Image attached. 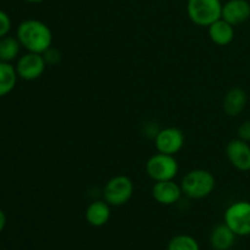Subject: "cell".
I'll list each match as a JSON object with an SVG mask.
<instances>
[{
	"label": "cell",
	"mask_w": 250,
	"mask_h": 250,
	"mask_svg": "<svg viewBox=\"0 0 250 250\" xmlns=\"http://www.w3.org/2000/svg\"><path fill=\"white\" fill-rule=\"evenodd\" d=\"M110 216H111V208L104 199L90 203L85 209V220L93 227H102L106 225Z\"/></svg>",
	"instance_id": "cell-14"
},
{
	"label": "cell",
	"mask_w": 250,
	"mask_h": 250,
	"mask_svg": "<svg viewBox=\"0 0 250 250\" xmlns=\"http://www.w3.org/2000/svg\"><path fill=\"white\" fill-rule=\"evenodd\" d=\"M16 37L22 48L29 53L44 54L53 44L50 27L36 19L22 21L16 29Z\"/></svg>",
	"instance_id": "cell-1"
},
{
	"label": "cell",
	"mask_w": 250,
	"mask_h": 250,
	"mask_svg": "<svg viewBox=\"0 0 250 250\" xmlns=\"http://www.w3.org/2000/svg\"><path fill=\"white\" fill-rule=\"evenodd\" d=\"M43 56H44V60H45L46 65L48 66L56 65V63L60 62V60H61L60 51H59L58 49L53 48V46H50V48H49L48 50L43 54Z\"/></svg>",
	"instance_id": "cell-19"
},
{
	"label": "cell",
	"mask_w": 250,
	"mask_h": 250,
	"mask_svg": "<svg viewBox=\"0 0 250 250\" xmlns=\"http://www.w3.org/2000/svg\"><path fill=\"white\" fill-rule=\"evenodd\" d=\"M222 5L221 0H188V17L197 26L209 27L221 19Z\"/></svg>",
	"instance_id": "cell-3"
},
{
	"label": "cell",
	"mask_w": 250,
	"mask_h": 250,
	"mask_svg": "<svg viewBox=\"0 0 250 250\" xmlns=\"http://www.w3.org/2000/svg\"><path fill=\"white\" fill-rule=\"evenodd\" d=\"M236 233L224 222L211 231L210 244L215 250H231L236 243Z\"/></svg>",
	"instance_id": "cell-15"
},
{
	"label": "cell",
	"mask_w": 250,
	"mask_h": 250,
	"mask_svg": "<svg viewBox=\"0 0 250 250\" xmlns=\"http://www.w3.org/2000/svg\"><path fill=\"white\" fill-rule=\"evenodd\" d=\"M215 186H216V181H215L214 175L204 168L188 171L181 181L183 194L195 200L209 197L214 192Z\"/></svg>",
	"instance_id": "cell-2"
},
{
	"label": "cell",
	"mask_w": 250,
	"mask_h": 250,
	"mask_svg": "<svg viewBox=\"0 0 250 250\" xmlns=\"http://www.w3.org/2000/svg\"><path fill=\"white\" fill-rule=\"evenodd\" d=\"M154 143L158 153L175 156L185 146V133L177 127H165L156 132Z\"/></svg>",
	"instance_id": "cell-7"
},
{
	"label": "cell",
	"mask_w": 250,
	"mask_h": 250,
	"mask_svg": "<svg viewBox=\"0 0 250 250\" xmlns=\"http://www.w3.org/2000/svg\"><path fill=\"white\" fill-rule=\"evenodd\" d=\"M248 103L247 92L241 87L231 88L224 98V111L231 117H236L243 112Z\"/></svg>",
	"instance_id": "cell-12"
},
{
	"label": "cell",
	"mask_w": 250,
	"mask_h": 250,
	"mask_svg": "<svg viewBox=\"0 0 250 250\" xmlns=\"http://www.w3.org/2000/svg\"><path fill=\"white\" fill-rule=\"evenodd\" d=\"M20 50H21V44L17 37L5 36L0 38V61L11 62L16 60Z\"/></svg>",
	"instance_id": "cell-17"
},
{
	"label": "cell",
	"mask_w": 250,
	"mask_h": 250,
	"mask_svg": "<svg viewBox=\"0 0 250 250\" xmlns=\"http://www.w3.org/2000/svg\"><path fill=\"white\" fill-rule=\"evenodd\" d=\"M226 156L236 170L250 171V146L248 142L236 138L226 146Z\"/></svg>",
	"instance_id": "cell-9"
},
{
	"label": "cell",
	"mask_w": 250,
	"mask_h": 250,
	"mask_svg": "<svg viewBox=\"0 0 250 250\" xmlns=\"http://www.w3.org/2000/svg\"><path fill=\"white\" fill-rule=\"evenodd\" d=\"M237 134H238V138L242 139L244 142H250V120L248 121H244L241 126L237 129Z\"/></svg>",
	"instance_id": "cell-21"
},
{
	"label": "cell",
	"mask_w": 250,
	"mask_h": 250,
	"mask_svg": "<svg viewBox=\"0 0 250 250\" xmlns=\"http://www.w3.org/2000/svg\"><path fill=\"white\" fill-rule=\"evenodd\" d=\"M27 2H31V4H39V2H43L44 0H24Z\"/></svg>",
	"instance_id": "cell-23"
},
{
	"label": "cell",
	"mask_w": 250,
	"mask_h": 250,
	"mask_svg": "<svg viewBox=\"0 0 250 250\" xmlns=\"http://www.w3.org/2000/svg\"><path fill=\"white\" fill-rule=\"evenodd\" d=\"M224 222L237 237L250 236V202L238 200L232 203L225 211Z\"/></svg>",
	"instance_id": "cell-6"
},
{
	"label": "cell",
	"mask_w": 250,
	"mask_h": 250,
	"mask_svg": "<svg viewBox=\"0 0 250 250\" xmlns=\"http://www.w3.org/2000/svg\"><path fill=\"white\" fill-rule=\"evenodd\" d=\"M182 194L183 192L181 185L176 183L173 180L155 182L151 188V195H153L154 200L159 204L166 205V207L180 202Z\"/></svg>",
	"instance_id": "cell-10"
},
{
	"label": "cell",
	"mask_w": 250,
	"mask_h": 250,
	"mask_svg": "<svg viewBox=\"0 0 250 250\" xmlns=\"http://www.w3.org/2000/svg\"><path fill=\"white\" fill-rule=\"evenodd\" d=\"M46 62L43 54L29 53L27 51L17 60L16 72L19 78L23 81H36L41 77L46 68Z\"/></svg>",
	"instance_id": "cell-8"
},
{
	"label": "cell",
	"mask_w": 250,
	"mask_h": 250,
	"mask_svg": "<svg viewBox=\"0 0 250 250\" xmlns=\"http://www.w3.org/2000/svg\"><path fill=\"white\" fill-rule=\"evenodd\" d=\"M221 19L238 26L250 19V2L248 0H229L222 5Z\"/></svg>",
	"instance_id": "cell-11"
},
{
	"label": "cell",
	"mask_w": 250,
	"mask_h": 250,
	"mask_svg": "<svg viewBox=\"0 0 250 250\" xmlns=\"http://www.w3.org/2000/svg\"><path fill=\"white\" fill-rule=\"evenodd\" d=\"M208 36L216 45L226 46L233 42L234 26L225 21L224 19H219L208 27Z\"/></svg>",
	"instance_id": "cell-13"
},
{
	"label": "cell",
	"mask_w": 250,
	"mask_h": 250,
	"mask_svg": "<svg viewBox=\"0 0 250 250\" xmlns=\"http://www.w3.org/2000/svg\"><path fill=\"white\" fill-rule=\"evenodd\" d=\"M16 68L11 62L0 61V98L10 94L17 83Z\"/></svg>",
	"instance_id": "cell-16"
},
{
	"label": "cell",
	"mask_w": 250,
	"mask_h": 250,
	"mask_svg": "<svg viewBox=\"0 0 250 250\" xmlns=\"http://www.w3.org/2000/svg\"><path fill=\"white\" fill-rule=\"evenodd\" d=\"M134 185L129 177L117 175L110 178L103 189V198L110 207H122L131 200Z\"/></svg>",
	"instance_id": "cell-4"
},
{
	"label": "cell",
	"mask_w": 250,
	"mask_h": 250,
	"mask_svg": "<svg viewBox=\"0 0 250 250\" xmlns=\"http://www.w3.org/2000/svg\"><path fill=\"white\" fill-rule=\"evenodd\" d=\"M5 226H6V215H5V212L0 209V233H1L2 229H5Z\"/></svg>",
	"instance_id": "cell-22"
},
{
	"label": "cell",
	"mask_w": 250,
	"mask_h": 250,
	"mask_svg": "<svg viewBox=\"0 0 250 250\" xmlns=\"http://www.w3.org/2000/svg\"><path fill=\"white\" fill-rule=\"evenodd\" d=\"M180 165L173 155L158 153L151 155L146 164V172L154 182L170 181L177 176Z\"/></svg>",
	"instance_id": "cell-5"
},
{
	"label": "cell",
	"mask_w": 250,
	"mask_h": 250,
	"mask_svg": "<svg viewBox=\"0 0 250 250\" xmlns=\"http://www.w3.org/2000/svg\"><path fill=\"white\" fill-rule=\"evenodd\" d=\"M167 250H200V247L194 237L189 234H178L168 242Z\"/></svg>",
	"instance_id": "cell-18"
},
{
	"label": "cell",
	"mask_w": 250,
	"mask_h": 250,
	"mask_svg": "<svg viewBox=\"0 0 250 250\" xmlns=\"http://www.w3.org/2000/svg\"><path fill=\"white\" fill-rule=\"evenodd\" d=\"M10 29H11V19L4 10H0V38L9 36Z\"/></svg>",
	"instance_id": "cell-20"
}]
</instances>
